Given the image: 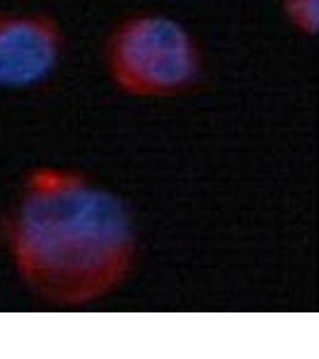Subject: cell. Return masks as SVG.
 Masks as SVG:
<instances>
[{
	"label": "cell",
	"mask_w": 319,
	"mask_h": 359,
	"mask_svg": "<svg viewBox=\"0 0 319 359\" xmlns=\"http://www.w3.org/2000/svg\"><path fill=\"white\" fill-rule=\"evenodd\" d=\"M1 238L23 285L59 306H86L111 294L136 253L126 203L82 172L50 165L23 179Z\"/></svg>",
	"instance_id": "6da1fadb"
},
{
	"label": "cell",
	"mask_w": 319,
	"mask_h": 359,
	"mask_svg": "<svg viewBox=\"0 0 319 359\" xmlns=\"http://www.w3.org/2000/svg\"><path fill=\"white\" fill-rule=\"evenodd\" d=\"M111 82L133 97L183 94L200 82L205 59L188 29L164 13H131L111 29L104 45Z\"/></svg>",
	"instance_id": "7a4b0ae2"
},
{
	"label": "cell",
	"mask_w": 319,
	"mask_h": 359,
	"mask_svg": "<svg viewBox=\"0 0 319 359\" xmlns=\"http://www.w3.org/2000/svg\"><path fill=\"white\" fill-rule=\"evenodd\" d=\"M65 52L62 25L50 13H0V88L25 90L53 76Z\"/></svg>",
	"instance_id": "3957f363"
},
{
	"label": "cell",
	"mask_w": 319,
	"mask_h": 359,
	"mask_svg": "<svg viewBox=\"0 0 319 359\" xmlns=\"http://www.w3.org/2000/svg\"><path fill=\"white\" fill-rule=\"evenodd\" d=\"M319 0H281L283 15L292 28L305 37L318 32Z\"/></svg>",
	"instance_id": "277c9868"
}]
</instances>
